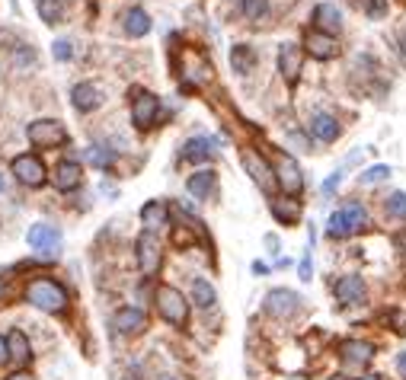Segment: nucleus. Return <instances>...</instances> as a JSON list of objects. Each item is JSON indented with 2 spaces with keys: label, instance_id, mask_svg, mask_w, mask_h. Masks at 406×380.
I'll return each mask as SVG.
<instances>
[{
  "label": "nucleus",
  "instance_id": "1",
  "mask_svg": "<svg viewBox=\"0 0 406 380\" xmlns=\"http://www.w3.org/2000/svg\"><path fill=\"white\" fill-rule=\"evenodd\" d=\"M26 304H32L42 313H64L68 310V291L55 278L39 275L26 284Z\"/></svg>",
  "mask_w": 406,
  "mask_h": 380
},
{
  "label": "nucleus",
  "instance_id": "2",
  "mask_svg": "<svg viewBox=\"0 0 406 380\" xmlns=\"http://www.w3.org/2000/svg\"><path fill=\"white\" fill-rule=\"evenodd\" d=\"M154 304H157L160 317H164L170 326H176V329H186V323H189V300L183 298L176 288H170V284H160L157 294H154Z\"/></svg>",
  "mask_w": 406,
  "mask_h": 380
},
{
  "label": "nucleus",
  "instance_id": "3",
  "mask_svg": "<svg viewBox=\"0 0 406 380\" xmlns=\"http://www.w3.org/2000/svg\"><path fill=\"white\" fill-rule=\"evenodd\" d=\"M26 138L32 147H61L68 144V132L58 118H39L26 128Z\"/></svg>",
  "mask_w": 406,
  "mask_h": 380
},
{
  "label": "nucleus",
  "instance_id": "4",
  "mask_svg": "<svg viewBox=\"0 0 406 380\" xmlns=\"http://www.w3.org/2000/svg\"><path fill=\"white\" fill-rule=\"evenodd\" d=\"M276 173H278V189H282L285 195H301L304 189V173H301V166H297V160L291 157V153L278 151L276 153Z\"/></svg>",
  "mask_w": 406,
  "mask_h": 380
},
{
  "label": "nucleus",
  "instance_id": "5",
  "mask_svg": "<svg viewBox=\"0 0 406 380\" xmlns=\"http://www.w3.org/2000/svg\"><path fill=\"white\" fill-rule=\"evenodd\" d=\"M13 176L23 182V186H29V189H39L42 182L49 179V173H45V163H42L35 153H20V157L13 160Z\"/></svg>",
  "mask_w": 406,
  "mask_h": 380
},
{
  "label": "nucleus",
  "instance_id": "6",
  "mask_svg": "<svg viewBox=\"0 0 406 380\" xmlns=\"http://www.w3.org/2000/svg\"><path fill=\"white\" fill-rule=\"evenodd\" d=\"M135 253H138V265H141V272H144L147 278L157 275V272H160V262H164V253H160L157 236L147 234V230H144V234L138 236V243H135Z\"/></svg>",
  "mask_w": 406,
  "mask_h": 380
},
{
  "label": "nucleus",
  "instance_id": "7",
  "mask_svg": "<svg viewBox=\"0 0 406 380\" xmlns=\"http://www.w3.org/2000/svg\"><path fill=\"white\" fill-rule=\"evenodd\" d=\"M301 304L304 300L288 288H276V291H269L266 294V313H272V317H278V319L295 317V313L301 310Z\"/></svg>",
  "mask_w": 406,
  "mask_h": 380
},
{
  "label": "nucleus",
  "instance_id": "8",
  "mask_svg": "<svg viewBox=\"0 0 406 380\" xmlns=\"http://www.w3.org/2000/svg\"><path fill=\"white\" fill-rule=\"evenodd\" d=\"M131 122L138 125L141 132L154 128L160 122V99L154 93H138V99L131 103Z\"/></svg>",
  "mask_w": 406,
  "mask_h": 380
},
{
  "label": "nucleus",
  "instance_id": "9",
  "mask_svg": "<svg viewBox=\"0 0 406 380\" xmlns=\"http://www.w3.org/2000/svg\"><path fill=\"white\" fill-rule=\"evenodd\" d=\"M26 243L32 249H39V253H45V256H55L61 249V230L51 227V224H35V227H29Z\"/></svg>",
  "mask_w": 406,
  "mask_h": 380
},
{
  "label": "nucleus",
  "instance_id": "10",
  "mask_svg": "<svg viewBox=\"0 0 406 380\" xmlns=\"http://www.w3.org/2000/svg\"><path fill=\"white\" fill-rule=\"evenodd\" d=\"M304 49L314 58H320V61H330V58L339 55V42L333 39V35L320 32V29H310V32L304 35Z\"/></svg>",
  "mask_w": 406,
  "mask_h": 380
},
{
  "label": "nucleus",
  "instance_id": "11",
  "mask_svg": "<svg viewBox=\"0 0 406 380\" xmlns=\"http://www.w3.org/2000/svg\"><path fill=\"white\" fill-rule=\"evenodd\" d=\"M112 326H116L122 336H138V332L147 329V313L141 307H122V310L112 317Z\"/></svg>",
  "mask_w": 406,
  "mask_h": 380
},
{
  "label": "nucleus",
  "instance_id": "12",
  "mask_svg": "<svg viewBox=\"0 0 406 380\" xmlns=\"http://www.w3.org/2000/svg\"><path fill=\"white\" fill-rule=\"evenodd\" d=\"M218 153L221 147L214 138H189L183 144V160H189V163H205V160H214Z\"/></svg>",
  "mask_w": 406,
  "mask_h": 380
},
{
  "label": "nucleus",
  "instance_id": "13",
  "mask_svg": "<svg viewBox=\"0 0 406 380\" xmlns=\"http://www.w3.org/2000/svg\"><path fill=\"white\" fill-rule=\"evenodd\" d=\"M310 134L317 141H324V144H330V141H336L339 134H343V125H339L330 112H314V118H310Z\"/></svg>",
  "mask_w": 406,
  "mask_h": 380
},
{
  "label": "nucleus",
  "instance_id": "14",
  "mask_svg": "<svg viewBox=\"0 0 406 380\" xmlns=\"http://www.w3.org/2000/svg\"><path fill=\"white\" fill-rule=\"evenodd\" d=\"M336 298H339V304H365L368 288H365L362 278L345 275V278H339V281H336Z\"/></svg>",
  "mask_w": 406,
  "mask_h": 380
},
{
  "label": "nucleus",
  "instance_id": "15",
  "mask_svg": "<svg viewBox=\"0 0 406 380\" xmlns=\"http://www.w3.org/2000/svg\"><path fill=\"white\" fill-rule=\"evenodd\" d=\"M80 179H83V170L74 160H61V163L55 166V176H51L55 189H61V192H74V189L80 186Z\"/></svg>",
  "mask_w": 406,
  "mask_h": 380
},
{
  "label": "nucleus",
  "instance_id": "16",
  "mask_svg": "<svg viewBox=\"0 0 406 380\" xmlns=\"http://www.w3.org/2000/svg\"><path fill=\"white\" fill-rule=\"evenodd\" d=\"M214 186H218V173H214V170H195V173L186 179L189 195H195L199 201L211 198V195H214Z\"/></svg>",
  "mask_w": 406,
  "mask_h": 380
},
{
  "label": "nucleus",
  "instance_id": "17",
  "mask_svg": "<svg viewBox=\"0 0 406 380\" xmlns=\"http://www.w3.org/2000/svg\"><path fill=\"white\" fill-rule=\"evenodd\" d=\"M70 103H74L77 112H93L103 103V93H99V87H93V83H77L74 90H70Z\"/></svg>",
  "mask_w": 406,
  "mask_h": 380
},
{
  "label": "nucleus",
  "instance_id": "18",
  "mask_svg": "<svg viewBox=\"0 0 406 380\" xmlns=\"http://www.w3.org/2000/svg\"><path fill=\"white\" fill-rule=\"evenodd\" d=\"M141 224L147 227V234L164 230L166 224H170V208H166L164 201H147V205L141 208Z\"/></svg>",
  "mask_w": 406,
  "mask_h": 380
},
{
  "label": "nucleus",
  "instance_id": "19",
  "mask_svg": "<svg viewBox=\"0 0 406 380\" xmlns=\"http://www.w3.org/2000/svg\"><path fill=\"white\" fill-rule=\"evenodd\" d=\"M278 70H282V77L288 83L297 80V74H301V49L297 45L285 42L282 49H278Z\"/></svg>",
  "mask_w": 406,
  "mask_h": 380
},
{
  "label": "nucleus",
  "instance_id": "20",
  "mask_svg": "<svg viewBox=\"0 0 406 380\" xmlns=\"http://www.w3.org/2000/svg\"><path fill=\"white\" fill-rule=\"evenodd\" d=\"M343 361L345 365H352V367H362V365H368V361L374 358V346L371 342H362V339H349V342H343Z\"/></svg>",
  "mask_w": 406,
  "mask_h": 380
},
{
  "label": "nucleus",
  "instance_id": "21",
  "mask_svg": "<svg viewBox=\"0 0 406 380\" xmlns=\"http://www.w3.org/2000/svg\"><path fill=\"white\" fill-rule=\"evenodd\" d=\"M314 23H317L320 32L336 35L339 29H343V13H339L336 4H320V7L314 10Z\"/></svg>",
  "mask_w": 406,
  "mask_h": 380
},
{
  "label": "nucleus",
  "instance_id": "22",
  "mask_svg": "<svg viewBox=\"0 0 406 380\" xmlns=\"http://www.w3.org/2000/svg\"><path fill=\"white\" fill-rule=\"evenodd\" d=\"M7 348H10V361H16L20 367L32 361V346H29V339H26V332L23 329L7 332Z\"/></svg>",
  "mask_w": 406,
  "mask_h": 380
},
{
  "label": "nucleus",
  "instance_id": "23",
  "mask_svg": "<svg viewBox=\"0 0 406 380\" xmlns=\"http://www.w3.org/2000/svg\"><path fill=\"white\" fill-rule=\"evenodd\" d=\"M343 215V221H345V227H349V234H365L368 227H371V221H368V211L358 201H349V205L339 211Z\"/></svg>",
  "mask_w": 406,
  "mask_h": 380
},
{
  "label": "nucleus",
  "instance_id": "24",
  "mask_svg": "<svg viewBox=\"0 0 406 380\" xmlns=\"http://www.w3.org/2000/svg\"><path fill=\"white\" fill-rule=\"evenodd\" d=\"M243 166H247V173L253 176V182L262 189V192H269V189H272V179H269V176H272V173H269V166L262 163V160L256 157L253 151H247V153H243Z\"/></svg>",
  "mask_w": 406,
  "mask_h": 380
},
{
  "label": "nucleus",
  "instance_id": "25",
  "mask_svg": "<svg viewBox=\"0 0 406 380\" xmlns=\"http://www.w3.org/2000/svg\"><path fill=\"white\" fill-rule=\"evenodd\" d=\"M192 304L202 307V310H211L218 304V291L211 288L208 278H192Z\"/></svg>",
  "mask_w": 406,
  "mask_h": 380
},
{
  "label": "nucleus",
  "instance_id": "26",
  "mask_svg": "<svg viewBox=\"0 0 406 380\" xmlns=\"http://www.w3.org/2000/svg\"><path fill=\"white\" fill-rule=\"evenodd\" d=\"M125 32H128L131 39L147 35V32H151V16H147L141 7H131L128 13H125Z\"/></svg>",
  "mask_w": 406,
  "mask_h": 380
},
{
  "label": "nucleus",
  "instance_id": "27",
  "mask_svg": "<svg viewBox=\"0 0 406 380\" xmlns=\"http://www.w3.org/2000/svg\"><path fill=\"white\" fill-rule=\"evenodd\" d=\"M253 64H256V51L250 49V45H234V49H230V68H234L237 74L253 70Z\"/></svg>",
  "mask_w": 406,
  "mask_h": 380
},
{
  "label": "nucleus",
  "instance_id": "28",
  "mask_svg": "<svg viewBox=\"0 0 406 380\" xmlns=\"http://www.w3.org/2000/svg\"><path fill=\"white\" fill-rule=\"evenodd\" d=\"M35 7H39L42 23H49V26H58V23L64 20V4L61 0H35Z\"/></svg>",
  "mask_w": 406,
  "mask_h": 380
},
{
  "label": "nucleus",
  "instance_id": "29",
  "mask_svg": "<svg viewBox=\"0 0 406 380\" xmlns=\"http://www.w3.org/2000/svg\"><path fill=\"white\" fill-rule=\"evenodd\" d=\"M272 215H276V221H282V224H297L301 205L291 198H278V201H272Z\"/></svg>",
  "mask_w": 406,
  "mask_h": 380
},
{
  "label": "nucleus",
  "instance_id": "30",
  "mask_svg": "<svg viewBox=\"0 0 406 380\" xmlns=\"http://www.w3.org/2000/svg\"><path fill=\"white\" fill-rule=\"evenodd\" d=\"M87 160L97 170H112L116 166V151H109L106 144H93V147H87Z\"/></svg>",
  "mask_w": 406,
  "mask_h": 380
},
{
  "label": "nucleus",
  "instance_id": "31",
  "mask_svg": "<svg viewBox=\"0 0 406 380\" xmlns=\"http://www.w3.org/2000/svg\"><path fill=\"white\" fill-rule=\"evenodd\" d=\"M387 211H390V217L406 221V192H393L390 198H387Z\"/></svg>",
  "mask_w": 406,
  "mask_h": 380
},
{
  "label": "nucleus",
  "instance_id": "32",
  "mask_svg": "<svg viewBox=\"0 0 406 380\" xmlns=\"http://www.w3.org/2000/svg\"><path fill=\"white\" fill-rule=\"evenodd\" d=\"M240 10L250 16V20H259V16H266L269 4L266 0H240Z\"/></svg>",
  "mask_w": 406,
  "mask_h": 380
},
{
  "label": "nucleus",
  "instance_id": "33",
  "mask_svg": "<svg viewBox=\"0 0 406 380\" xmlns=\"http://www.w3.org/2000/svg\"><path fill=\"white\" fill-rule=\"evenodd\" d=\"M51 55H55V61H70V58H74V45H70L68 39H58L55 45H51Z\"/></svg>",
  "mask_w": 406,
  "mask_h": 380
},
{
  "label": "nucleus",
  "instance_id": "34",
  "mask_svg": "<svg viewBox=\"0 0 406 380\" xmlns=\"http://www.w3.org/2000/svg\"><path fill=\"white\" fill-rule=\"evenodd\" d=\"M387 176H390V166H384V163H378V166H371V170H365V176H362V182H384Z\"/></svg>",
  "mask_w": 406,
  "mask_h": 380
},
{
  "label": "nucleus",
  "instance_id": "35",
  "mask_svg": "<svg viewBox=\"0 0 406 380\" xmlns=\"http://www.w3.org/2000/svg\"><path fill=\"white\" fill-rule=\"evenodd\" d=\"M330 236H336V240L349 236V227H345V221H343V215H339V211L330 217Z\"/></svg>",
  "mask_w": 406,
  "mask_h": 380
},
{
  "label": "nucleus",
  "instance_id": "36",
  "mask_svg": "<svg viewBox=\"0 0 406 380\" xmlns=\"http://www.w3.org/2000/svg\"><path fill=\"white\" fill-rule=\"evenodd\" d=\"M297 272H301V281H310V275H314V262H310V253H304V256H301V265H297Z\"/></svg>",
  "mask_w": 406,
  "mask_h": 380
},
{
  "label": "nucleus",
  "instance_id": "37",
  "mask_svg": "<svg viewBox=\"0 0 406 380\" xmlns=\"http://www.w3.org/2000/svg\"><path fill=\"white\" fill-rule=\"evenodd\" d=\"M365 10H368V16H384L387 13V4H384V0H368Z\"/></svg>",
  "mask_w": 406,
  "mask_h": 380
},
{
  "label": "nucleus",
  "instance_id": "38",
  "mask_svg": "<svg viewBox=\"0 0 406 380\" xmlns=\"http://www.w3.org/2000/svg\"><path fill=\"white\" fill-rule=\"evenodd\" d=\"M339 179H343V173H333L330 179L324 182V195H333V192H336V189H339Z\"/></svg>",
  "mask_w": 406,
  "mask_h": 380
},
{
  "label": "nucleus",
  "instance_id": "39",
  "mask_svg": "<svg viewBox=\"0 0 406 380\" xmlns=\"http://www.w3.org/2000/svg\"><path fill=\"white\" fill-rule=\"evenodd\" d=\"M10 361V348H7V336H0V365Z\"/></svg>",
  "mask_w": 406,
  "mask_h": 380
},
{
  "label": "nucleus",
  "instance_id": "40",
  "mask_svg": "<svg viewBox=\"0 0 406 380\" xmlns=\"http://www.w3.org/2000/svg\"><path fill=\"white\" fill-rule=\"evenodd\" d=\"M7 380H35V377H32V371H26V367H20V371H13Z\"/></svg>",
  "mask_w": 406,
  "mask_h": 380
},
{
  "label": "nucleus",
  "instance_id": "41",
  "mask_svg": "<svg viewBox=\"0 0 406 380\" xmlns=\"http://www.w3.org/2000/svg\"><path fill=\"white\" fill-rule=\"evenodd\" d=\"M266 246L272 249V253H278V236H272V234H269V236H266Z\"/></svg>",
  "mask_w": 406,
  "mask_h": 380
},
{
  "label": "nucleus",
  "instance_id": "42",
  "mask_svg": "<svg viewBox=\"0 0 406 380\" xmlns=\"http://www.w3.org/2000/svg\"><path fill=\"white\" fill-rule=\"evenodd\" d=\"M397 367H400V374L406 377V352H400V355H397Z\"/></svg>",
  "mask_w": 406,
  "mask_h": 380
},
{
  "label": "nucleus",
  "instance_id": "43",
  "mask_svg": "<svg viewBox=\"0 0 406 380\" xmlns=\"http://www.w3.org/2000/svg\"><path fill=\"white\" fill-rule=\"evenodd\" d=\"M4 291H7V284H4V278H0V298H4Z\"/></svg>",
  "mask_w": 406,
  "mask_h": 380
},
{
  "label": "nucleus",
  "instance_id": "44",
  "mask_svg": "<svg viewBox=\"0 0 406 380\" xmlns=\"http://www.w3.org/2000/svg\"><path fill=\"white\" fill-rule=\"evenodd\" d=\"M403 58H406V35H403Z\"/></svg>",
  "mask_w": 406,
  "mask_h": 380
},
{
  "label": "nucleus",
  "instance_id": "45",
  "mask_svg": "<svg viewBox=\"0 0 406 380\" xmlns=\"http://www.w3.org/2000/svg\"><path fill=\"white\" fill-rule=\"evenodd\" d=\"M0 192H4V176H0Z\"/></svg>",
  "mask_w": 406,
  "mask_h": 380
},
{
  "label": "nucleus",
  "instance_id": "46",
  "mask_svg": "<svg viewBox=\"0 0 406 380\" xmlns=\"http://www.w3.org/2000/svg\"><path fill=\"white\" fill-rule=\"evenodd\" d=\"M358 380H378V377H358Z\"/></svg>",
  "mask_w": 406,
  "mask_h": 380
},
{
  "label": "nucleus",
  "instance_id": "47",
  "mask_svg": "<svg viewBox=\"0 0 406 380\" xmlns=\"http://www.w3.org/2000/svg\"><path fill=\"white\" fill-rule=\"evenodd\" d=\"M285 380H304V377H285Z\"/></svg>",
  "mask_w": 406,
  "mask_h": 380
},
{
  "label": "nucleus",
  "instance_id": "48",
  "mask_svg": "<svg viewBox=\"0 0 406 380\" xmlns=\"http://www.w3.org/2000/svg\"><path fill=\"white\" fill-rule=\"evenodd\" d=\"M326 380H343V377H326Z\"/></svg>",
  "mask_w": 406,
  "mask_h": 380
},
{
  "label": "nucleus",
  "instance_id": "49",
  "mask_svg": "<svg viewBox=\"0 0 406 380\" xmlns=\"http://www.w3.org/2000/svg\"><path fill=\"white\" fill-rule=\"evenodd\" d=\"M125 380H135V377H125Z\"/></svg>",
  "mask_w": 406,
  "mask_h": 380
},
{
  "label": "nucleus",
  "instance_id": "50",
  "mask_svg": "<svg viewBox=\"0 0 406 380\" xmlns=\"http://www.w3.org/2000/svg\"><path fill=\"white\" fill-rule=\"evenodd\" d=\"M166 380H173V377H166Z\"/></svg>",
  "mask_w": 406,
  "mask_h": 380
}]
</instances>
